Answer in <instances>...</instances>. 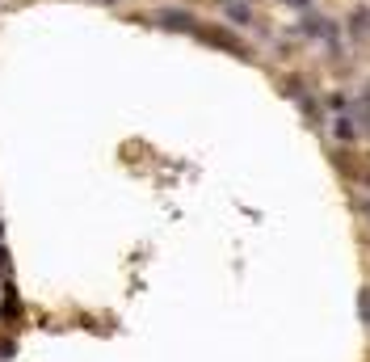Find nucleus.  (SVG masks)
<instances>
[{"label": "nucleus", "mask_w": 370, "mask_h": 362, "mask_svg": "<svg viewBox=\"0 0 370 362\" xmlns=\"http://www.w3.org/2000/svg\"><path fill=\"white\" fill-rule=\"evenodd\" d=\"M198 38L202 42H211V46H219V51H227V55H240V59H249V46L232 34V30H223V25H198Z\"/></svg>", "instance_id": "1"}, {"label": "nucleus", "mask_w": 370, "mask_h": 362, "mask_svg": "<svg viewBox=\"0 0 370 362\" xmlns=\"http://www.w3.org/2000/svg\"><path fill=\"white\" fill-rule=\"evenodd\" d=\"M156 25L160 30H173V34H198V17L185 13V8H160Z\"/></svg>", "instance_id": "2"}, {"label": "nucleus", "mask_w": 370, "mask_h": 362, "mask_svg": "<svg viewBox=\"0 0 370 362\" xmlns=\"http://www.w3.org/2000/svg\"><path fill=\"white\" fill-rule=\"evenodd\" d=\"M227 17H232L236 25H249V21H253V8L240 4V0H227Z\"/></svg>", "instance_id": "3"}, {"label": "nucleus", "mask_w": 370, "mask_h": 362, "mask_svg": "<svg viewBox=\"0 0 370 362\" xmlns=\"http://www.w3.org/2000/svg\"><path fill=\"white\" fill-rule=\"evenodd\" d=\"M337 135H341V139H350V135H354V127H350V118H341V122H337Z\"/></svg>", "instance_id": "4"}, {"label": "nucleus", "mask_w": 370, "mask_h": 362, "mask_svg": "<svg viewBox=\"0 0 370 362\" xmlns=\"http://www.w3.org/2000/svg\"><path fill=\"white\" fill-rule=\"evenodd\" d=\"M286 4H295V8H308V0H286Z\"/></svg>", "instance_id": "5"}, {"label": "nucleus", "mask_w": 370, "mask_h": 362, "mask_svg": "<svg viewBox=\"0 0 370 362\" xmlns=\"http://www.w3.org/2000/svg\"><path fill=\"white\" fill-rule=\"evenodd\" d=\"M101 4H114V0H101Z\"/></svg>", "instance_id": "6"}, {"label": "nucleus", "mask_w": 370, "mask_h": 362, "mask_svg": "<svg viewBox=\"0 0 370 362\" xmlns=\"http://www.w3.org/2000/svg\"><path fill=\"white\" fill-rule=\"evenodd\" d=\"M366 211H370V207H366Z\"/></svg>", "instance_id": "7"}]
</instances>
